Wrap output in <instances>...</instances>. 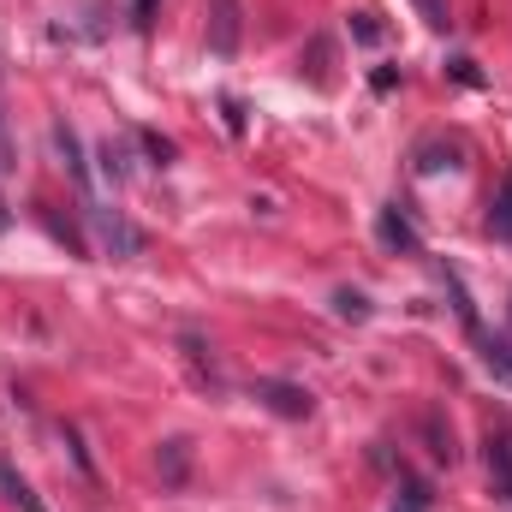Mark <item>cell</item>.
Instances as JSON below:
<instances>
[{"mask_svg":"<svg viewBox=\"0 0 512 512\" xmlns=\"http://www.w3.org/2000/svg\"><path fill=\"white\" fill-rule=\"evenodd\" d=\"M84 221H90V233H96V245L114 256V262H131V256H143V233L126 221V209H108V203H84Z\"/></svg>","mask_w":512,"mask_h":512,"instance_id":"1","label":"cell"},{"mask_svg":"<svg viewBox=\"0 0 512 512\" xmlns=\"http://www.w3.org/2000/svg\"><path fill=\"white\" fill-rule=\"evenodd\" d=\"M239 36H245V6L239 0H209V54L215 60H233L239 54Z\"/></svg>","mask_w":512,"mask_h":512,"instance_id":"2","label":"cell"},{"mask_svg":"<svg viewBox=\"0 0 512 512\" xmlns=\"http://www.w3.org/2000/svg\"><path fill=\"white\" fill-rule=\"evenodd\" d=\"M256 399H262L274 417H292V423L316 411V393H310V387H298V382H256Z\"/></svg>","mask_w":512,"mask_h":512,"instance_id":"3","label":"cell"},{"mask_svg":"<svg viewBox=\"0 0 512 512\" xmlns=\"http://www.w3.org/2000/svg\"><path fill=\"white\" fill-rule=\"evenodd\" d=\"M376 239H382L393 256H423V239H417V227L399 215V203H387L382 215H376Z\"/></svg>","mask_w":512,"mask_h":512,"instance_id":"4","label":"cell"},{"mask_svg":"<svg viewBox=\"0 0 512 512\" xmlns=\"http://www.w3.org/2000/svg\"><path fill=\"white\" fill-rule=\"evenodd\" d=\"M54 149H60V161H66L72 185H78V191H84V203H90V161H84V143H78V131H72V126H54Z\"/></svg>","mask_w":512,"mask_h":512,"instance_id":"5","label":"cell"},{"mask_svg":"<svg viewBox=\"0 0 512 512\" xmlns=\"http://www.w3.org/2000/svg\"><path fill=\"white\" fill-rule=\"evenodd\" d=\"M155 471H161V483L167 489H185V477H191V441H161V453H155Z\"/></svg>","mask_w":512,"mask_h":512,"instance_id":"6","label":"cell"},{"mask_svg":"<svg viewBox=\"0 0 512 512\" xmlns=\"http://www.w3.org/2000/svg\"><path fill=\"white\" fill-rule=\"evenodd\" d=\"M477 352H483V370L501 387H512V340L507 334H477Z\"/></svg>","mask_w":512,"mask_h":512,"instance_id":"7","label":"cell"},{"mask_svg":"<svg viewBox=\"0 0 512 512\" xmlns=\"http://www.w3.org/2000/svg\"><path fill=\"white\" fill-rule=\"evenodd\" d=\"M489 483H495V501H512V441L507 435L489 441Z\"/></svg>","mask_w":512,"mask_h":512,"instance_id":"8","label":"cell"},{"mask_svg":"<svg viewBox=\"0 0 512 512\" xmlns=\"http://www.w3.org/2000/svg\"><path fill=\"white\" fill-rule=\"evenodd\" d=\"M0 495H6L18 512H48V507H42V495H36V489L18 477V465H6V459H0Z\"/></svg>","mask_w":512,"mask_h":512,"instance_id":"9","label":"cell"},{"mask_svg":"<svg viewBox=\"0 0 512 512\" xmlns=\"http://www.w3.org/2000/svg\"><path fill=\"white\" fill-rule=\"evenodd\" d=\"M423 435H429V453H435L441 465H453V459H459V441H453V423H447L441 411H423Z\"/></svg>","mask_w":512,"mask_h":512,"instance_id":"10","label":"cell"},{"mask_svg":"<svg viewBox=\"0 0 512 512\" xmlns=\"http://www.w3.org/2000/svg\"><path fill=\"white\" fill-rule=\"evenodd\" d=\"M489 233H495L501 245H512V173L501 179V191H495V203H489Z\"/></svg>","mask_w":512,"mask_h":512,"instance_id":"11","label":"cell"},{"mask_svg":"<svg viewBox=\"0 0 512 512\" xmlns=\"http://www.w3.org/2000/svg\"><path fill=\"white\" fill-rule=\"evenodd\" d=\"M96 161H102V173H108L114 185H126V179H131V149L120 143V137H108V143L96 149Z\"/></svg>","mask_w":512,"mask_h":512,"instance_id":"12","label":"cell"},{"mask_svg":"<svg viewBox=\"0 0 512 512\" xmlns=\"http://www.w3.org/2000/svg\"><path fill=\"white\" fill-rule=\"evenodd\" d=\"M304 60H310V84H322V90H328V78H334V72H328V66H334V42H328V36H316Z\"/></svg>","mask_w":512,"mask_h":512,"instance_id":"13","label":"cell"},{"mask_svg":"<svg viewBox=\"0 0 512 512\" xmlns=\"http://www.w3.org/2000/svg\"><path fill=\"white\" fill-rule=\"evenodd\" d=\"M447 292H453V310H459V322L471 328V334H483V322H477V304H471V292H465V280L447 268Z\"/></svg>","mask_w":512,"mask_h":512,"instance_id":"14","label":"cell"},{"mask_svg":"<svg viewBox=\"0 0 512 512\" xmlns=\"http://www.w3.org/2000/svg\"><path fill=\"white\" fill-rule=\"evenodd\" d=\"M334 316H340V322H370V298L352 292V286H340V292H334Z\"/></svg>","mask_w":512,"mask_h":512,"instance_id":"15","label":"cell"},{"mask_svg":"<svg viewBox=\"0 0 512 512\" xmlns=\"http://www.w3.org/2000/svg\"><path fill=\"white\" fill-rule=\"evenodd\" d=\"M441 167H459V149H453V143H447V149H441V143H423V149H417V173H441Z\"/></svg>","mask_w":512,"mask_h":512,"instance_id":"16","label":"cell"},{"mask_svg":"<svg viewBox=\"0 0 512 512\" xmlns=\"http://www.w3.org/2000/svg\"><path fill=\"white\" fill-rule=\"evenodd\" d=\"M137 143L149 149V161H155V167H173V155H179V149H173V137H161V131H137Z\"/></svg>","mask_w":512,"mask_h":512,"instance_id":"17","label":"cell"},{"mask_svg":"<svg viewBox=\"0 0 512 512\" xmlns=\"http://www.w3.org/2000/svg\"><path fill=\"white\" fill-rule=\"evenodd\" d=\"M417 6V18L429 24V30H453V6L447 0H411Z\"/></svg>","mask_w":512,"mask_h":512,"instance_id":"18","label":"cell"},{"mask_svg":"<svg viewBox=\"0 0 512 512\" xmlns=\"http://www.w3.org/2000/svg\"><path fill=\"white\" fill-rule=\"evenodd\" d=\"M221 114H227V131L233 137H245V102L239 96H221Z\"/></svg>","mask_w":512,"mask_h":512,"instance_id":"19","label":"cell"},{"mask_svg":"<svg viewBox=\"0 0 512 512\" xmlns=\"http://www.w3.org/2000/svg\"><path fill=\"white\" fill-rule=\"evenodd\" d=\"M352 36H358V42H382V24H376L370 12H352Z\"/></svg>","mask_w":512,"mask_h":512,"instance_id":"20","label":"cell"},{"mask_svg":"<svg viewBox=\"0 0 512 512\" xmlns=\"http://www.w3.org/2000/svg\"><path fill=\"white\" fill-rule=\"evenodd\" d=\"M453 78H459V84H471V90H477V84H483V72H477V60H465V54H459V60H453Z\"/></svg>","mask_w":512,"mask_h":512,"instance_id":"21","label":"cell"},{"mask_svg":"<svg viewBox=\"0 0 512 512\" xmlns=\"http://www.w3.org/2000/svg\"><path fill=\"white\" fill-rule=\"evenodd\" d=\"M149 18H155V0H131V24L149 30Z\"/></svg>","mask_w":512,"mask_h":512,"instance_id":"22","label":"cell"},{"mask_svg":"<svg viewBox=\"0 0 512 512\" xmlns=\"http://www.w3.org/2000/svg\"><path fill=\"white\" fill-rule=\"evenodd\" d=\"M370 84H376V96H387V90H393V84H399V72H393V66H382V72H376V78H370Z\"/></svg>","mask_w":512,"mask_h":512,"instance_id":"23","label":"cell"},{"mask_svg":"<svg viewBox=\"0 0 512 512\" xmlns=\"http://www.w3.org/2000/svg\"><path fill=\"white\" fill-rule=\"evenodd\" d=\"M6 227H12V215H6V197H0V233H6Z\"/></svg>","mask_w":512,"mask_h":512,"instance_id":"24","label":"cell"},{"mask_svg":"<svg viewBox=\"0 0 512 512\" xmlns=\"http://www.w3.org/2000/svg\"><path fill=\"white\" fill-rule=\"evenodd\" d=\"M393 512H423V507H411V501H399V507H393Z\"/></svg>","mask_w":512,"mask_h":512,"instance_id":"25","label":"cell"}]
</instances>
